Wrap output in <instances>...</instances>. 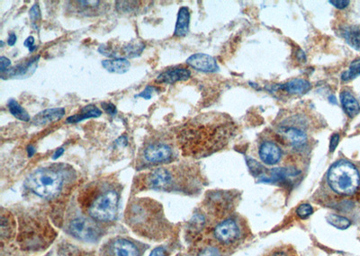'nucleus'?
I'll return each instance as SVG.
<instances>
[{
  "instance_id": "f257e3e1",
  "label": "nucleus",
  "mask_w": 360,
  "mask_h": 256,
  "mask_svg": "<svg viewBox=\"0 0 360 256\" xmlns=\"http://www.w3.org/2000/svg\"><path fill=\"white\" fill-rule=\"evenodd\" d=\"M313 200L316 204L343 212L360 206V161L341 158L332 164Z\"/></svg>"
},
{
  "instance_id": "f03ea898",
  "label": "nucleus",
  "mask_w": 360,
  "mask_h": 256,
  "mask_svg": "<svg viewBox=\"0 0 360 256\" xmlns=\"http://www.w3.org/2000/svg\"><path fill=\"white\" fill-rule=\"evenodd\" d=\"M232 124L223 120L191 125L178 134L184 150L194 154H206L222 148L231 137Z\"/></svg>"
},
{
  "instance_id": "7ed1b4c3",
  "label": "nucleus",
  "mask_w": 360,
  "mask_h": 256,
  "mask_svg": "<svg viewBox=\"0 0 360 256\" xmlns=\"http://www.w3.org/2000/svg\"><path fill=\"white\" fill-rule=\"evenodd\" d=\"M63 177L60 172L45 168L37 170L27 177L25 186L39 197L50 199L62 190Z\"/></svg>"
},
{
  "instance_id": "20e7f679",
  "label": "nucleus",
  "mask_w": 360,
  "mask_h": 256,
  "mask_svg": "<svg viewBox=\"0 0 360 256\" xmlns=\"http://www.w3.org/2000/svg\"><path fill=\"white\" fill-rule=\"evenodd\" d=\"M118 202L119 196L116 190L105 192L94 200L89 207V215L96 220L112 221L117 214Z\"/></svg>"
},
{
  "instance_id": "39448f33",
  "label": "nucleus",
  "mask_w": 360,
  "mask_h": 256,
  "mask_svg": "<svg viewBox=\"0 0 360 256\" xmlns=\"http://www.w3.org/2000/svg\"><path fill=\"white\" fill-rule=\"evenodd\" d=\"M245 236L242 221L234 216H229L221 221L214 230V236L223 246H231L239 243Z\"/></svg>"
},
{
  "instance_id": "423d86ee",
  "label": "nucleus",
  "mask_w": 360,
  "mask_h": 256,
  "mask_svg": "<svg viewBox=\"0 0 360 256\" xmlns=\"http://www.w3.org/2000/svg\"><path fill=\"white\" fill-rule=\"evenodd\" d=\"M70 230L75 238L83 241H94L99 236L98 226L84 218L73 220L71 222Z\"/></svg>"
},
{
  "instance_id": "0eeeda50",
  "label": "nucleus",
  "mask_w": 360,
  "mask_h": 256,
  "mask_svg": "<svg viewBox=\"0 0 360 256\" xmlns=\"http://www.w3.org/2000/svg\"><path fill=\"white\" fill-rule=\"evenodd\" d=\"M173 150L171 146L163 142H153L144 148L143 156L147 162L151 164L164 163L172 158Z\"/></svg>"
},
{
  "instance_id": "6e6552de",
  "label": "nucleus",
  "mask_w": 360,
  "mask_h": 256,
  "mask_svg": "<svg viewBox=\"0 0 360 256\" xmlns=\"http://www.w3.org/2000/svg\"><path fill=\"white\" fill-rule=\"evenodd\" d=\"M279 135L294 150H301L306 145L308 135L304 128L296 125H285L279 130Z\"/></svg>"
},
{
  "instance_id": "1a4fd4ad",
  "label": "nucleus",
  "mask_w": 360,
  "mask_h": 256,
  "mask_svg": "<svg viewBox=\"0 0 360 256\" xmlns=\"http://www.w3.org/2000/svg\"><path fill=\"white\" fill-rule=\"evenodd\" d=\"M173 181V174L167 168H158L149 172L144 178V186L149 189L161 190L169 187Z\"/></svg>"
},
{
  "instance_id": "9d476101",
  "label": "nucleus",
  "mask_w": 360,
  "mask_h": 256,
  "mask_svg": "<svg viewBox=\"0 0 360 256\" xmlns=\"http://www.w3.org/2000/svg\"><path fill=\"white\" fill-rule=\"evenodd\" d=\"M187 63L193 68L202 72L214 73L219 70V66L215 58L204 53L193 54L187 58Z\"/></svg>"
},
{
  "instance_id": "9b49d317",
  "label": "nucleus",
  "mask_w": 360,
  "mask_h": 256,
  "mask_svg": "<svg viewBox=\"0 0 360 256\" xmlns=\"http://www.w3.org/2000/svg\"><path fill=\"white\" fill-rule=\"evenodd\" d=\"M258 154L263 163L267 166H274L280 162L283 152L276 142H263L259 146Z\"/></svg>"
},
{
  "instance_id": "f8f14e48",
  "label": "nucleus",
  "mask_w": 360,
  "mask_h": 256,
  "mask_svg": "<svg viewBox=\"0 0 360 256\" xmlns=\"http://www.w3.org/2000/svg\"><path fill=\"white\" fill-rule=\"evenodd\" d=\"M39 56L32 58L26 62H21L15 68L5 71L1 73V78L2 80H8V78H22L23 76H31L37 68V63L39 60Z\"/></svg>"
},
{
  "instance_id": "ddd939ff",
  "label": "nucleus",
  "mask_w": 360,
  "mask_h": 256,
  "mask_svg": "<svg viewBox=\"0 0 360 256\" xmlns=\"http://www.w3.org/2000/svg\"><path fill=\"white\" fill-rule=\"evenodd\" d=\"M191 72L186 68H174L160 73L156 78V82L160 84H175L176 82L189 80Z\"/></svg>"
},
{
  "instance_id": "4468645a",
  "label": "nucleus",
  "mask_w": 360,
  "mask_h": 256,
  "mask_svg": "<svg viewBox=\"0 0 360 256\" xmlns=\"http://www.w3.org/2000/svg\"><path fill=\"white\" fill-rule=\"evenodd\" d=\"M65 114L64 108H52L42 110L33 118L32 124L36 126H43L46 124L57 122Z\"/></svg>"
},
{
  "instance_id": "2eb2a0df",
  "label": "nucleus",
  "mask_w": 360,
  "mask_h": 256,
  "mask_svg": "<svg viewBox=\"0 0 360 256\" xmlns=\"http://www.w3.org/2000/svg\"><path fill=\"white\" fill-rule=\"evenodd\" d=\"M340 102L343 109L349 118H354L360 112L359 102H357L353 94L347 90H343L340 93Z\"/></svg>"
},
{
  "instance_id": "dca6fc26",
  "label": "nucleus",
  "mask_w": 360,
  "mask_h": 256,
  "mask_svg": "<svg viewBox=\"0 0 360 256\" xmlns=\"http://www.w3.org/2000/svg\"><path fill=\"white\" fill-rule=\"evenodd\" d=\"M101 114H102V112L98 107L94 104H89V106H84L78 114L68 117L66 122L72 124H78L84 120L98 118L101 116Z\"/></svg>"
},
{
  "instance_id": "f3484780",
  "label": "nucleus",
  "mask_w": 360,
  "mask_h": 256,
  "mask_svg": "<svg viewBox=\"0 0 360 256\" xmlns=\"http://www.w3.org/2000/svg\"><path fill=\"white\" fill-rule=\"evenodd\" d=\"M189 24H190L189 9L187 6H182L178 11L174 36L177 37L187 36V32L189 31Z\"/></svg>"
},
{
  "instance_id": "a211bd4d",
  "label": "nucleus",
  "mask_w": 360,
  "mask_h": 256,
  "mask_svg": "<svg viewBox=\"0 0 360 256\" xmlns=\"http://www.w3.org/2000/svg\"><path fill=\"white\" fill-rule=\"evenodd\" d=\"M281 90H284L290 94H303L311 88V84L307 80L294 78L287 83L279 86Z\"/></svg>"
},
{
  "instance_id": "6ab92c4d",
  "label": "nucleus",
  "mask_w": 360,
  "mask_h": 256,
  "mask_svg": "<svg viewBox=\"0 0 360 256\" xmlns=\"http://www.w3.org/2000/svg\"><path fill=\"white\" fill-rule=\"evenodd\" d=\"M102 66L105 70H107L110 73H116V74H125L129 70V60L125 58H110L103 60Z\"/></svg>"
},
{
  "instance_id": "aec40b11",
  "label": "nucleus",
  "mask_w": 360,
  "mask_h": 256,
  "mask_svg": "<svg viewBox=\"0 0 360 256\" xmlns=\"http://www.w3.org/2000/svg\"><path fill=\"white\" fill-rule=\"evenodd\" d=\"M116 256H139L138 250L134 244L125 239H118L114 244Z\"/></svg>"
},
{
  "instance_id": "412c9836",
  "label": "nucleus",
  "mask_w": 360,
  "mask_h": 256,
  "mask_svg": "<svg viewBox=\"0 0 360 256\" xmlns=\"http://www.w3.org/2000/svg\"><path fill=\"white\" fill-rule=\"evenodd\" d=\"M342 36L353 49L360 52V29L357 27L349 26L345 28L342 32Z\"/></svg>"
},
{
  "instance_id": "4be33fe9",
  "label": "nucleus",
  "mask_w": 360,
  "mask_h": 256,
  "mask_svg": "<svg viewBox=\"0 0 360 256\" xmlns=\"http://www.w3.org/2000/svg\"><path fill=\"white\" fill-rule=\"evenodd\" d=\"M145 45L141 40H132L122 48V52L125 57L135 58L143 53Z\"/></svg>"
},
{
  "instance_id": "5701e85b",
  "label": "nucleus",
  "mask_w": 360,
  "mask_h": 256,
  "mask_svg": "<svg viewBox=\"0 0 360 256\" xmlns=\"http://www.w3.org/2000/svg\"><path fill=\"white\" fill-rule=\"evenodd\" d=\"M76 8H80L79 13H84L86 16H94L96 12H99L103 2L101 1H76Z\"/></svg>"
},
{
  "instance_id": "b1692460",
  "label": "nucleus",
  "mask_w": 360,
  "mask_h": 256,
  "mask_svg": "<svg viewBox=\"0 0 360 256\" xmlns=\"http://www.w3.org/2000/svg\"><path fill=\"white\" fill-rule=\"evenodd\" d=\"M8 107H9V110L11 112V114L15 116L19 120L27 122L31 120L29 114L15 99L9 100L8 102Z\"/></svg>"
},
{
  "instance_id": "393cba45",
  "label": "nucleus",
  "mask_w": 360,
  "mask_h": 256,
  "mask_svg": "<svg viewBox=\"0 0 360 256\" xmlns=\"http://www.w3.org/2000/svg\"><path fill=\"white\" fill-rule=\"evenodd\" d=\"M327 221L330 225L333 226L338 230H346L351 225V222L348 218L338 214H329L327 216Z\"/></svg>"
},
{
  "instance_id": "a878e982",
  "label": "nucleus",
  "mask_w": 360,
  "mask_h": 256,
  "mask_svg": "<svg viewBox=\"0 0 360 256\" xmlns=\"http://www.w3.org/2000/svg\"><path fill=\"white\" fill-rule=\"evenodd\" d=\"M360 75V60H354L350 64L348 70L345 71L341 75L343 81H349Z\"/></svg>"
},
{
  "instance_id": "bb28decb",
  "label": "nucleus",
  "mask_w": 360,
  "mask_h": 256,
  "mask_svg": "<svg viewBox=\"0 0 360 256\" xmlns=\"http://www.w3.org/2000/svg\"><path fill=\"white\" fill-rule=\"evenodd\" d=\"M140 2L137 1H117L116 2V9L121 13H130L134 12L138 8Z\"/></svg>"
},
{
  "instance_id": "cd10ccee",
  "label": "nucleus",
  "mask_w": 360,
  "mask_h": 256,
  "mask_svg": "<svg viewBox=\"0 0 360 256\" xmlns=\"http://www.w3.org/2000/svg\"><path fill=\"white\" fill-rule=\"evenodd\" d=\"M29 16L31 19L32 24L35 29H36L38 26H39V22H41V19H42V14H41L40 6L38 3L34 4L32 6L31 9L29 10Z\"/></svg>"
},
{
  "instance_id": "c85d7f7f",
  "label": "nucleus",
  "mask_w": 360,
  "mask_h": 256,
  "mask_svg": "<svg viewBox=\"0 0 360 256\" xmlns=\"http://www.w3.org/2000/svg\"><path fill=\"white\" fill-rule=\"evenodd\" d=\"M312 213H313V208L310 204H302L299 205L296 208V214L301 220H305L311 216Z\"/></svg>"
},
{
  "instance_id": "c756f323",
  "label": "nucleus",
  "mask_w": 360,
  "mask_h": 256,
  "mask_svg": "<svg viewBox=\"0 0 360 256\" xmlns=\"http://www.w3.org/2000/svg\"><path fill=\"white\" fill-rule=\"evenodd\" d=\"M198 256H223L221 249L214 246L205 248L201 251Z\"/></svg>"
},
{
  "instance_id": "7c9ffc66",
  "label": "nucleus",
  "mask_w": 360,
  "mask_h": 256,
  "mask_svg": "<svg viewBox=\"0 0 360 256\" xmlns=\"http://www.w3.org/2000/svg\"><path fill=\"white\" fill-rule=\"evenodd\" d=\"M155 90H157V88H154L153 86H147L143 91L138 94L137 96H135V98H142L146 99V100H149V99H151V96H152V94H153V92H154Z\"/></svg>"
},
{
  "instance_id": "2f4dec72",
  "label": "nucleus",
  "mask_w": 360,
  "mask_h": 256,
  "mask_svg": "<svg viewBox=\"0 0 360 256\" xmlns=\"http://www.w3.org/2000/svg\"><path fill=\"white\" fill-rule=\"evenodd\" d=\"M101 106H102L103 110L107 112L108 114L116 115L117 112L116 106L112 102H102Z\"/></svg>"
},
{
  "instance_id": "473e14b6",
  "label": "nucleus",
  "mask_w": 360,
  "mask_h": 256,
  "mask_svg": "<svg viewBox=\"0 0 360 256\" xmlns=\"http://www.w3.org/2000/svg\"><path fill=\"white\" fill-rule=\"evenodd\" d=\"M10 66H11V62H10L9 58L4 57V56L0 58V71H1V73L8 70V68Z\"/></svg>"
},
{
  "instance_id": "72a5a7b5",
  "label": "nucleus",
  "mask_w": 360,
  "mask_h": 256,
  "mask_svg": "<svg viewBox=\"0 0 360 256\" xmlns=\"http://www.w3.org/2000/svg\"><path fill=\"white\" fill-rule=\"evenodd\" d=\"M329 3L338 9H344L346 8L347 6L349 4V1H347V0H340V1L330 0Z\"/></svg>"
},
{
  "instance_id": "f704fd0d",
  "label": "nucleus",
  "mask_w": 360,
  "mask_h": 256,
  "mask_svg": "<svg viewBox=\"0 0 360 256\" xmlns=\"http://www.w3.org/2000/svg\"><path fill=\"white\" fill-rule=\"evenodd\" d=\"M338 142H339V135L337 133L333 134L330 138V142H329V151L330 152H333L335 150V148L338 146Z\"/></svg>"
},
{
  "instance_id": "c9c22d12",
  "label": "nucleus",
  "mask_w": 360,
  "mask_h": 256,
  "mask_svg": "<svg viewBox=\"0 0 360 256\" xmlns=\"http://www.w3.org/2000/svg\"><path fill=\"white\" fill-rule=\"evenodd\" d=\"M116 143L117 146H123V148H124V146H127L128 140H127L126 136H121L120 138H118L116 140Z\"/></svg>"
},
{
  "instance_id": "e433bc0d",
  "label": "nucleus",
  "mask_w": 360,
  "mask_h": 256,
  "mask_svg": "<svg viewBox=\"0 0 360 256\" xmlns=\"http://www.w3.org/2000/svg\"><path fill=\"white\" fill-rule=\"evenodd\" d=\"M17 42V36L15 32H10L9 36V40H8V44L9 46H14Z\"/></svg>"
},
{
  "instance_id": "4c0bfd02",
  "label": "nucleus",
  "mask_w": 360,
  "mask_h": 256,
  "mask_svg": "<svg viewBox=\"0 0 360 256\" xmlns=\"http://www.w3.org/2000/svg\"><path fill=\"white\" fill-rule=\"evenodd\" d=\"M34 44H35V38L33 36H29V37H27V40H25L24 45L29 49L34 46Z\"/></svg>"
},
{
  "instance_id": "58836bf2",
  "label": "nucleus",
  "mask_w": 360,
  "mask_h": 256,
  "mask_svg": "<svg viewBox=\"0 0 360 256\" xmlns=\"http://www.w3.org/2000/svg\"><path fill=\"white\" fill-rule=\"evenodd\" d=\"M164 250L161 249V248H157L155 250H153L151 252V256H164Z\"/></svg>"
},
{
  "instance_id": "ea45409f",
  "label": "nucleus",
  "mask_w": 360,
  "mask_h": 256,
  "mask_svg": "<svg viewBox=\"0 0 360 256\" xmlns=\"http://www.w3.org/2000/svg\"><path fill=\"white\" fill-rule=\"evenodd\" d=\"M64 151H65V150H64L63 148H58L57 150L55 151V153H54V156H53V159H54V160L58 159L61 156H63V153H64Z\"/></svg>"
},
{
  "instance_id": "a19ab883",
  "label": "nucleus",
  "mask_w": 360,
  "mask_h": 256,
  "mask_svg": "<svg viewBox=\"0 0 360 256\" xmlns=\"http://www.w3.org/2000/svg\"><path fill=\"white\" fill-rule=\"evenodd\" d=\"M36 151L35 146H32V145L28 146V148H27V154H28V156L32 158V156L35 154V153H36Z\"/></svg>"
},
{
  "instance_id": "79ce46f5",
  "label": "nucleus",
  "mask_w": 360,
  "mask_h": 256,
  "mask_svg": "<svg viewBox=\"0 0 360 256\" xmlns=\"http://www.w3.org/2000/svg\"><path fill=\"white\" fill-rule=\"evenodd\" d=\"M269 256H289V254L284 251H275V252H272Z\"/></svg>"
},
{
  "instance_id": "37998d69",
  "label": "nucleus",
  "mask_w": 360,
  "mask_h": 256,
  "mask_svg": "<svg viewBox=\"0 0 360 256\" xmlns=\"http://www.w3.org/2000/svg\"><path fill=\"white\" fill-rule=\"evenodd\" d=\"M36 46H33V47H31V48H29V49H28V50H29V52H34V50H36Z\"/></svg>"
},
{
  "instance_id": "c03bdc74",
  "label": "nucleus",
  "mask_w": 360,
  "mask_h": 256,
  "mask_svg": "<svg viewBox=\"0 0 360 256\" xmlns=\"http://www.w3.org/2000/svg\"><path fill=\"white\" fill-rule=\"evenodd\" d=\"M0 42H1V48H3V46H4V42H3V40H1Z\"/></svg>"
},
{
  "instance_id": "a18cd8bd",
  "label": "nucleus",
  "mask_w": 360,
  "mask_h": 256,
  "mask_svg": "<svg viewBox=\"0 0 360 256\" xmlns=\"http://www.w3.org/2000/svg\"></svg>"
}]
</instances>
